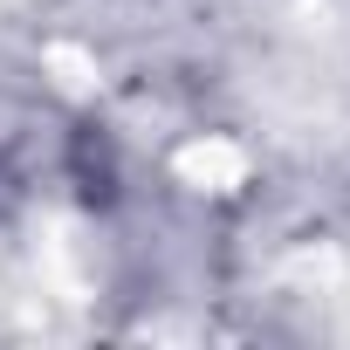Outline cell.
<instances>
[{"instance_id":"6da1fadb","label":"cell","mask_w":350,"mask_h":350,"mask_svg":"<svg viewBox=\"0 0 350 350\" xmlns=\"http://www.w3.org/2000/svg\"><path fill=\"white\" fill-rule=\"evenodd\" d=\"M241 172H247V158H241L234 144H193V151H186V179H200V186H213V193L241 186Z\"/></svg>"}]
</instances>
